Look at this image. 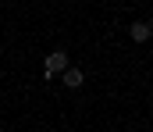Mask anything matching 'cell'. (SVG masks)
<instances>
[{"mask_svg": "<svg viewBox=\"0 0 153 132\" xmlns=\"http://www.w3.org/2000/svg\"><path fill=\"white\" fill-rule=\"evenodd\" d=\"M68 64H71V61H68V54H64V50H53V54H46V61H43V79L50 82V79H53V75H61Z\"/></svg>", "mask_w": 153, "mask_h": 132, "instance_id": "obj_1", "label": "cell"}, {"mask_svg": "<svg viewBox=\"0 0 153 132\" xmlns=\"http://www.w3.org/2000/svg\"><path fill=\"white\" fill-rule=\"evenodd\" d=\"M61 79H64L68 89H82V86H85V72H82V68H71V64L61 72Z\"/></svg>", "mask_w": 153, "mask_h": 132, "instance_id": "obj_2", "label": "cell"}, {"mask_svg": "<svg viewBox=\"0 0 153 132\" xmlns=\"http://www.w3.org/2000/svg\"><path fill=\"white\" fill-rule=\"evenodd\" d=\"M128 36H132V43H150V36H153V25H150V22H132Z\"/></svg>", "mask_w": 153, "mask_h": 132, "instance_id": "obj_3", "label": "cell"}]
</instances>
